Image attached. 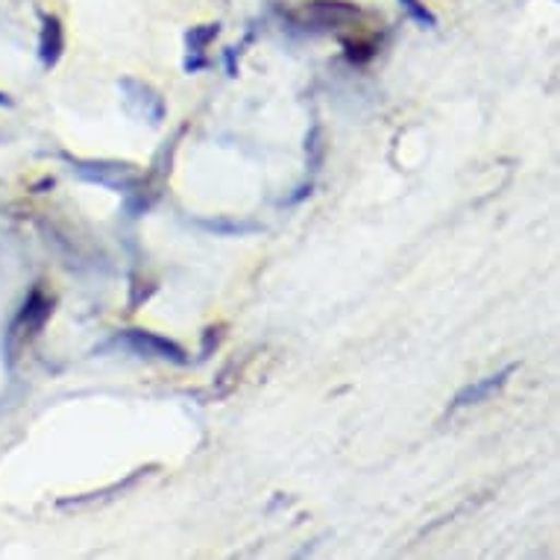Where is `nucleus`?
Listing matches in <instances>:
<instances>
[{
  "label": "nucleus",
  "instance_id": "obj_3",
  "mask_svg": "<svg viewBox=\"0 0 560 560\" xmlns=\"http://www.w3.org/2000/svg\"><path fill=\"white\" fill-rule=\"evenodd\" d=\"M118 340L127 349H132L136 355H144V359L171 361V364H188V352H185L176 340L162 338V335H156V331L127 329V331H120Z\"/></svg>",
  "mask_w": 560,
  "mask_h": 560
},
{
  "label": "nucleus",
  "instance_id": "obj_11",
  "mask_svg": "<svg viewBox=\"0 0 560 560\" xmlns=\"http://www.w3.org/2000/svg\"><path fill=\"white\" fill-rule=\"evenodd\" d=\"M202 230L214 232V235H244V232H256V226H244V223L230 221H202Z\"/></svg>",
  "mask_w": 560,
  "mask_h": 560
},
{
  "label": "nucleus",
  "instance_id": "obj_10",
  "mask_svg": "<svg viewBox=\"0 0 560 560\" xmlns=\"http://www.w3.org/2000/svg\"><path fill=\"white\" fill-rule=\"evenodd\" d=\"M378 45L373 42H347L343 45V56H347L349 65H368L373 56H376Z\"/></svg>",
  "mask_w": 560,
  "mask_h": 560
},
{
  "label": "nucleus",
  "instance_id": "obj_13",
  "mask_svg": "<svg viewBox=\"0 0 560 560\" xmlns=\"http://www.w3.org/2000/svg\"><path fill=\"white\" fill-rule=\"evenodd\" d=\"M218 340H221V326H218V329H206V338H202V355H209L212 347H218Z\"/></svg>",
  "mask_w": 560,
  "mask_h": 560
},
{
  "label": "nucleus",
  "instance_id": "obj_7",
  "mask_svg": "<svg viewBox=\"0 0 560 560\" xmlns=\"http://www.w3.org/2000/svg\"><path fill=\"white\" fill-rule=\"evenodd\" d=\"M65 54V30L56 15H42V36H38V59L47 71L59 65Z\"/></svg>",
  "mask_w": 560,
  "mask_h": 560
},
{
  "label": "nucleus",
  "instance_id": "obj_5",
  "mask_svg": "<svg viewBox=\"0 0 560 560\" xmlns=\"http://www.w3.org/2000/svg\"><path fill=\"white\" fill-rule=\"evenodd\" d=\"M303 15L312 24H320V27H340V24L359 19L361 10L355 3H347V0H312L303 10Z\"/></svg>",
  "mask_w": 560,
  "mask_h": 560
},
{
  "label": "nucleus",
  "instance_id": "obj_14",
  "mask_svg": "<svg viewBox=\"0 0 560 560\" xmlns=\"http://www.w3.org/2000/svg\"><path fill=\"white\" fill-rule=\"evenodd\" d=\"M54 185H56V179H42V183H38L36 188H33V191H36V194H45L47 188H54Z\"/></svg>",
  "mask_w": 560,
  "mask_h": 560
},
{
  "label": "nucleus",
  "instance_id": "obj_12",
  "mask_svg": "<svg viewBox=\"0 0 560 560\" xmlns=\"http://www.w3.org/2000/svg\"><path fill=\"white\" fill-rule=\"evenodd\" d=\"M183 68H185V74H197V71H202V68H209V59H206L202 54H188L185 56Z\"/></svg>",
  "mask_w": 560,
  "mask_h": 560
},
{
  "label": "nucleus",
  "instance_id": "obj_8",
  "mask_svg": "<svg viewBox=\"0 0 560 560\" xmlns=\"http://www.w3.org/2000/svg\"><path fill=\"white\" fill-rule=\"evenodd\" d=\"M218 36H221V24H202V27H191L188 33H185L188 54H206V47L212 45Z\"/></svg>",
  "mask_w": 560,
  "mask_h": 560
},
{
  "label": "nucleus",
  "instance_id": "obj_4",
  "mask_svg": "<svg viewBox=\"0 0 560 560\" xmlns=\"http://www.w3.org/2000/svg\"><path fill=\"white\" fill-rule=\"evenodd\" d=\"M120 92H124V101H127V109L136 115V118L148 120L150 127H159L167 115V106L162 101V94L156 89H150L148 83H138V80H120Z\"/></svg>",
  "mask_w": 560,
  "mask_h": 560
},
{
  "label": "nucleus",
  "instance_id": "obj_15",
  "mask_svg": "<svg viewBox=\"0 0 560 560\" xmlns=\"http://www.w3.org/2000/svg\"><path fill=\"white\" fill-rule=\"evenodd\" d=\"M12 106H15V101H12L10 94L0 92V109H12Z\"/></svg>",
  "mask_w": 560,
  "mask_h": 560
},
{
  "label": "nucleus",
  "instance_id": "obj_9",
  "mask_svg": "<svg viewBox=\"0 0 560 560\" xmlns=\"http://www.w3.org/2000/svg\"><path fill=\"white\" fill-rule=\"evenodd\" d=\"M399 7H402V10L408 12V19L417 21L420 27H425V30L438 27V15H434V12L425 7L423 0H399Z\"/></svg>",
  "mask_w": 560,
  "mask_h": 560
},
{
  "label": "nucleus",
  "instance_id": "obj_6",
  "mask_svg": "<svg viewBox=\"0 0 560 560\" xmlns=\"http://www.w3.org/2000/svg\"><path fill=\"white\" fill-rule=\"evenodd\" d=\"M514 373H516V364H508L505 370H499L497 376L478 378V382H472V385L460 387L458 396H455V402H452V408H469V405L485 402V399H490L493 394H499Z\"/></svg>",
  "mask_w": 560,
  "mask_h": 560
},
{
  "label": "nucleus",
  "instance_id": "obj_1",
  "mask_svg": "<svg viewBox=\"0 0 560 560\" xmlns=\"http://www.w3.org/2000/svg\"><path fill=\"white\" fill-rule=\"evenodd\" d=\"M50 314H54V300L36 285L27 294L24 305H21V312L15 314V320L10 323V329H7V343H3V347H7L10 368L12 361H15V352H19L21 343L45 329V323L50 320Z\"/></svg>",
  "mask_w": 560,
  "mask_h": 560
},
{
  "label": "nucleus",
  "instance_id": "obj_2",
  "mask_svg": "<svg viewBox=\"0 0 560 560\" xmlns=\"http://www.w3.org/2000/svg\"><path fill=\"white\" fill-rule=\"evenodd\" d=\"M74 167V174L85 183H97L103 188H112V191H129V188H136L138 185V171L136 165H129V162H112V159H101V162H94V159H71L65 156Z\"/></svg>",
  "mask_w": 560,
  "mask_h": 560
}]
</instances>
